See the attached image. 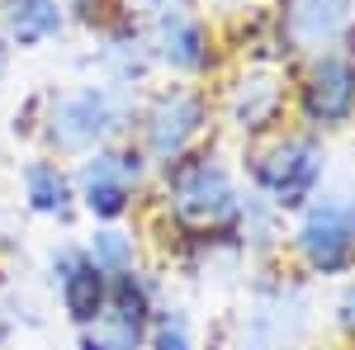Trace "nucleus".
<instances>
[{
	"label": "nucleus",
	"instance_id": "f257e3e1",
	"mask_svg": "<svg viewBox=\"0 0 355 350\" xmlns=\"http://www.w3.org/2000/svg\"><path fill=\"white\" fill-rule=\"evenodd\" d=\"M166 194H171L175 218L185 227H194V232L227 227L242 213V199L232 189V175L214 157H175L171 170H166Z\"/></svg>",
	"mask_w": 355,
	"mask_h": 350
},
{
	"label": "nucleus",
	"instance_id": "f03ea898",
	"mask_svg": "<svg viewBox=\"0 0 355 350\" xmlns=\"http://www.w3.org/2000/svg\"><path fill=\"white\" fill-rule=\"evenodd\" d=\"M322 170H327V157H322V147L313 137H279L251 166L256 185L270 194L275 209H299V204H308L318 180H322Z\"/></svg>",
	"mask_w": 355,
	"mask_h": 350
},
{
	"label": "nucleus",
	"instance_id": "7ed1b4c3",
	"mask_svg": "<svg viewBox=\"0 0 355 350\" xmlns=\"http://www.w3.org/2000/svg\"><path fill=\"white\" fill-rule=\"evenodd\" d=\"M299 251L318 274H341L355 265V199L327 194L299 222Z\"/></svg>",
	"mask_w": 355,
	"mask_h": 350
},
{
	"label": "nucleus",
	"instance_id": "20e7f679",
	"mask_svg": "<svg viewBox=\"0 0 355 350\" xmlns=\"http://www.w3.org/2000/svg\"><path fill=\"white\" fill-rule=\"evenodd\" d=\"M147 313H152V298L142 289V279L133 270L114 274L100 313L81 322V350H137L147 336Z\"/></svg>",
	"mask_w": 355,
	"mask_h": 350
},
{
	"label": "nucleus",
	"instance_id": "39448f33",
	"mask_svg": "<svg viewBox=\"0 0 355 350\" xmlns=\"http://www.w3.org/2000/svg\"><path fill=\"white\" fill-rule=\"evenodd\" d=\"M119 123H123V105L114 100L105 85H85V90H71V95H62L53 105L48 137H53L62 152H90Z\"/></svg>",
	"mask_w": 355,
	"mask_h": 350
},
{
	"label": "nucleus",
	"instance_id": "423d86ee",
	"mask_svg": "<svg viewBox=\"0 0 355 350\" xmlns=\"http://www.w3.org/2000/svg\"><path fill=\"white\" fill-rule=\"evenodd\" d=\"M204 119H209V105H204L199 90H166V95H157L152 109H147V119H142L147 157H157L166 166L175 157H185L190 142L204 133Z\"/></svg>",
	"mask_w": 355,
	"mask_h": 350
},
{
	"label": "nucleus",
	"instance_id": "0eeeda50",
	"mask_svg": "<svg viewBox=\"0 0 355 350\" xmlns=\"http://www.w3.org/2000/svg\"><path fill=\"white\" fill-rule=\"evenodd\" d=\"M137 180H142L137 152H95L81 166V204L95 218H123L133 204Z\"/></svg>",
	"mask_w": 355,
	"mask_h": 350
},
{
	"label": "nucleus",
	"instance_id": "6e6552de",
	"mask_svg": "<svg viewBox=\"0 0 355 350\" xmlns=\"http://www.w3.org/2000/svg\"><path fill=\"white\" fill-rule=\"evenodd\" d=\"M355 114V62L351 57H318L303 81V119L318 128H341Z\"/></svg>",
	"mask_w": 355,
	"mask_h": 350
},
{
	"label": "nucleus",
	"instance_id": "1a4fd4ad",
	"mask_svg": "<svg viewBox=\"0 0 355 350\" xmlns=\"http://www.w3.org/2000/svg\"><path fill=\"white\" fill-rule=\"evenodd\" d=\"M53 284H57V298H62V308L71 313L76 326L90 322L100 313L105 294H110V279L90 265L85 251H57L53 256Z\"/></svg>",
	"mask_w": 355,
	"mask_h": 350
},
{
	"label": "nucleus",
	"instance_id": "9d476101",
	"mask_svg": "<svg viewBox=\"0 0 355 350\" xmlns=\"http://www.w3.org/2000/svg\"><path fill=\"white\" fill-rule=\"evenodd\" d=\"M162 57L175 67V71H185V76H194V71H204L209 62H214V48H209V28L199 24V19H190V15H171V19H162Z\"/></svg>",
	"mask_w": 355,
	"mask_h": 350
},
{
	"label": "nucleus",
	"instance_id": "9b49d317",
	"mask_svg": "<svg viewBox=\"0 0 355 350\" xmlns=\"http://www.w3.org/2000/svg\"><path fill=\"white\" fill-rule=\"evenodd\" d=\"M0 28L10 43L33 48L62 28V5L57 0H0Z\"/></svg>",
	"mask_w": 355,
	"mask_h": 350
},
{
	"label": "nucleus",
	"instance_id": "f8f14e48",
	"mask_svg": "<svg viewBox=\"0 0 355 350\" xmlns=\"http://www.w3.org/2000/svg\"><path fill=\"white\" fill-rule=\"evenodd\" d=\"M351 10L355 0H289L284 19H289V33L299 43H331L351 24Z\"/></svg>",
	"mask_w": 355,
	"mask_h": 350
},
{
	"label": "nucleus",
	"instance_id": "ddd939ff",
	"mask_svg": "<svg viewBox=\"0 0 355 350\" xmlns=\"http://www.w3.org/2000/svg\"><path fill=\"white\" fill-rule=\"evenodd\" d=\"M279 105H284V90L270 76H251L232 95V123L242 133H261V128H270L275 119H279Z\"/></svg>",
	"mask_w": 355,
	"mask_h": 350
},
{
	"label": "nucleus",
	"instance_id": "4468645a",
	"mask_svg": "<svg viewBox=\"0 0 355 350\" xmlns=\"http://www.w3.org/2000/svg\"><path fill=\"white\" fill-rule=\"evenodd\" d=\"M71 180L57 170L53 161H28L24 166V204L33 213L48 218H71Z\"/></svg>",
	"mask_w": 355,
	"mask_h": 350
},
{
	"label": "nucleus",
	"instance_id": "2eb2a0df",
	"mask_svg": "<svg viewBox=\"0 0 355 350\" xmlns=\"http://www.w3.org/2000/svg\"><path fill=\"white\" fill-rule=\"evenodd\" d=\"M90 265L100 270L105 279H114V274H128L133 270V242L123 237V232H100L95 242H90Z\"/></svg>",
	"mask_w": 355,
	"mask_h": 350
},
{
	"label": "nucleus",
	"instance_id": "dca6fc26",
	"mask_svg": "<svg viewBox=\"0 0 355 350\" xmlns=\"http://www.w3.org/2000/svg\"><path fill=\"white\" fill-rule=\"evenodd\" d=\"M152 350H194L190 341V322L185 317H175V313H166L157 331H152Z\"/></svg>",
	"mask_w": 355,
	"mask_h": 350
},
{
	"label": "nucleus",
	"instance_id": "f3484780",
	"mask_svg": "<svg viewBox=\"0 0 355 350\" xmlns=\"http://www.w3.org/2000/svg\"><path fill=\"white\" fill-rule=\"evenodd\" d=\"M341 326H346V331H355V284L341 294Z\"/></svg>",
	"mask_w": 355,
	"mask_h": 350
}]
</instances>
